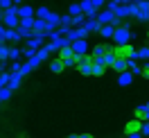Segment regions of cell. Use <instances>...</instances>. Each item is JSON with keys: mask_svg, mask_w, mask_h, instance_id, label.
<instances>
[{"mask_svg": "<svg viewBox=\"0 0 149 138\" xmlns=\"http://www.w3.org/2000/svg\"><path fill=\"white\" fill-rule=\"evenodd\" d=\"M147 118H149V104H138L136 106V120H140V122H147Z\"/></svg>", "mask_w": 149, "mask_h": 138, "instance_id": "ba28073f", "label": "cell"}, {"mask_svg": "<svg viewBox=\"0 0 149 138\" xmlns=\"http://www.w3.org/2000/svg\"><path fill=\"white\" fill-rule=\"evenodd\" d=\"M5 41H11V43H18V41H20L18 32H16V29H7V32H5Z\"/></svg>", "mask_w": 149, "mask_h": 138, "instance_id": "ffe728a7", "label": "cell"}, {"mask_svg": "<svg viewBox=\"0 0 149 138\" xmlns=\"http://www.w3.org/2000/svg\"><path fill=\"white\" fill-rule=\"evenodd\" d=\"M127 66H129V61H127V59H118V57H115V61H113V70H115V73H124V70H127Z\"/></svg>", "mask_w": 149, "mask_h": 138, "instance_id": "5bb4252c", "label": "cell"}, {"mask_svg": "<svg viewBox=\"0 0 149 138\" xmlns=\"http://www.w3.org/2000/svg\"><path fill=\"white\" fill-rule=\"evenodd\" d=\"M0 104H2V100H0Z\"/></svg>", "mask_w": 149, "mask_h": 138, "instance_id": "74e56055", "label": "cell"}, {"mask_svg": "<svg viewBox=\"0 0 149 138\" xmlns=\"http://www.w3.org/2000/svg\"><path fill=\"white\" fill-rule=\"evenodd\" d=\"M68 138H79V136H77V134H70V136H68Z\"/></svg>", "mask_w": 149, "mask_h": 138, "instance_id": "d590c367", "label": "cell"}, {"mask_svg": "<svg viewBox=\"0 0 149 138\" xmlns=\"http://www.w3.org/2000/svg\"><path fill=\"white\" fill-rule=\"evenodd\" d=\"M113 18H115V16H113V14H111L109 9L97 11V16H95V20H97L100 25H111V23H113Z\"/></svg>", "mask_w": 149, "mask_h": 138, "instance_id": "52a82bcc", "label": "cell"}, {"mask_svg": "<svg viewBox=\"0 0 149 138\" xmlns=\"http://www.w3.org/2000/svg\"><path fill=\"white\" fill-rule=\"evenodd\" d=\"M70 48H72V55H74V57H86V55H88V50H91V46H88V41H86V39L72 41V43H70Z\"/></svg>", "mask_w": 149, "mask_h": 138, "instance_id": "277c9868", "label": "cell"}, {"mask_svg": "<svg viewBox=\"0 0 149 138\" xmlns=\"http://www.w3.org/2000/svg\"><path fill=\"white\" fill-rule=\"evenodd\" d=\"M18 23H20V18H18L16 7L5 9V14H2V25H5V27H7V29H16V27H18Z\"/></svg>", "mask_w": 149, "mask_h": 138, "instance_id": "7a4b0ae2", "label": "cell"}, {"mask_svg": "<svg viewBox=\"0 0 149 138\" xmlns=\"http://www.w3.org/2000/svg\"><path fill=\"white\" fill-rule=\"evenodd\" d=\"M111 39L115 41V46H127V43L131 41V29H129V25H120V27H115Z\"/></svg>", "mask_w": 149, "mask_h": 138, "instance_id": "6da1fadb", "label": "cell"}, {"mask_svg": "<svg viewBox=\"0 0 149 138\" xmlns=\"http://www.w3.org/2000/svg\"><path fill=\"white\" fill-rule=\"evenodd\" d=\"M91 5H93V9H97V11H100V9L104 7V0H91Z\"/></svg>", "mask_w": 149, "mask_h": 138, "instance_id": "f1b7e54d", "label": "cell"}, {"mask_svg": "<svg viewBox=\"0 0 149 138\" xmlns=\"http://www.w3.org/2000/svg\"><path fill=\"white\" fill-rule=\"evenodd\" d=\"M104 73H106V68H104V66H95L93 64V75H91V77H102Z\"/></svg>", "mask_w": 149, "mask_h": 138, "instance_id": "603a6c76", "label": "cell"}, {"mask_svg": "<svg viewBox=\"0 0 149 138\" xmlns=\"http://www.w3.org/2000/svg\"><path fill=\"white\" fill-rule=\"evenodd\" d=\"M20 138H25V136H20Z\"/></svg>", "mask_w": 149, "mask_h": 138, "instance_id": "f35d334b", "label": "cell"}, {"mask_svg": "<svg viewBox=\"0 0 149 138\" xmlns=\"http://www.w3.org/2000/svg\"><path fill=\"white\" fill-rule=\"evenodd\" d=\"M16 11H18V18H34L32 5H20V7H16Z\"/></svg>", "mask_w": 149, "mask_h": 138, "instance_id": "9c48e42d", "label": "cell"}, {"mask_svg": "<svg viewBox=\"0 0 149 138\" xmlns=\"http://www.w3.org/2000/svg\"><path fill=\"white\" fill-rule=\"evenodd\" d=\"M140 77H142V79H147V77H149V66H147V64L140 68Z\"/></svg>", "mask_w": 149, "mask_h": 138, "instance_id": "4dcf8cb0", "label": "cell"}, {"mask_svg": "<svg viewBox=\"0 0 149 138\" xmlns=\"http://www.w3.org/2000/svg\"><path fill=\"white\" fill-rule=\"evenodd\" d=\"M113 29H115V27H111V25H100L97 34H100V36H104V39H111V36H113Z\"/></svg>", "mask_w": 149, "mask_h": 138, "instance_id": "ac0fdd59", "label": "cell"}, {"mask_svg": "<svg viewBox=\"0 0 149 138\" xmlns=\"http://www.w3.org/2000/svg\"><path fill=\"white\" fill-rule=\"evenodd\" d=\"M63 70H65V66H63V61H61V59H52V61H50V73L61 75Z\"/></svg>", "mask_w": 149, "mask_h": 138, "instance_id": "7c38bea8", "label": "cell"}, {"mask_svg": "<svg viewBox=\"0 0 149 138\" xmlns=\"http://www.w3.org/2000/svg\"><path fill=\"white\" fill-rule=\"evenodd\" d=\"M20 68H23L20 61H11V73H20Z\"/></svg>", "mask_w": 149, "mask_h": 138, "instance_id": "f546056e", "label": "cell"}, {"mask_svg": "<svg viewBox=\"0 0 149 138\" xmlns=\"http://www.w3.org/2000/svg\"><path fill=\"white\" fill-rule=\"evenodd\" d=\"M81 27H84L86 32L91 34V32H97V29H100V23H97V20H95V18H86V23H84V25H81Z\"/></svg>", "mask_w": 149, "mask_h": 138, "instance_id": "9a60e30c", "label": "cell"}, {"mask_svg": "<svg viewBox=\"0 0 149 138\" xmlns=\"http://www.w3.org/2000/svg\"><path fill=\"white\" fill-rule=\"evenodd\" d=\"M11 95H14V91H9L7 86H5V88H0V100H2V102H5V100H9Z\"/></svg>", "mask_w": 149, "mask_h": 138, "instance_id": "d4e9b609", "label": "cell"}, {"mask_svg": "<svg viewBox=\"0 0 149 138\" xmlns=\"http://www.w3.org/2000/svg\"><path fill=\"white\" fill-rule=\"evenodd\" d=\"M77 70L84 75V77H91V75H93V57L91 55L79 57V59H77Z\"/></svg>", "mask_w": 149, "mask_h": 138, "instance_id": "3957f363", "label": "cell"}, {"mask_svg": "<svg viewBox=\"0 0 149 138\" xmlns=\"http://www.w3.org/2000/svg\"><path fill=\"white\" fill-rule=\"evenodd\" d=\"M32 23H34V18H20L18 27H23V29H32Z\"/></svg>", "mask_w": 149, "mask_h": 138, "instance_id": "cb8c5ba5", "label": "cell"}, {"mask_svg": "<svg viewBox=\"0 0 149 138\" xmlns=\"http://www.w3.org/2000/svg\"><path fill=\"white\" fill-rule=\"evenodd\" d=\"M79 138H93V136H91V134H81Z\"/></svg>", "mask_w": 149, "mask_h": 138, "instance_id": "e575fe53", "label": "cell"}, {"mask_svg": "<svg viewBox=\"0 0 149 138\" xmlns=\"http://www.w3.org/2000/svg\"><path fill=\"white\" fill-rule=\"evenodd\" d=\"M88 36V32H86L84 27H70L68 32L63 34V39L68 41V43H72V41H79V39H86Z\"/></svg>", "mask_w": 149, "mask_h": 138, "instance_id": "5b68a950", "label": "cell"}, {"mask_svg": "<svg viewBox=\"0 0 149 138\" xmlns=\"http://www.w3.org/2000/svg\"><path fill=\"white\" fill-rule=\"evenodd\" d=\"M127 138H142V136H140V131H138V134H129Z\"/></svg>", "mask_w": 149, "mask_h": 138, "instance_id": "1f68e13d", "label": "cell"}, {"mask_svg": "<svg viewBox=\"0 0 149 138\" xmlns=\"http://www.w3.org/2000/svg\"><path fill=\"white\" fill-rule=\"evenodd\" d=\"M147 57H149V48L147 46H142L140 50H136V61H147Z\"/></svg>", "mask_w": 149, "mask_h": 138, "instance_id": "d6986e66", "label": "cell"}, {"mask_svg": "<svg viewBox=\"0 0 149 138\" xmlns=\"http://www.w3.org/2000/svg\"><path fill=\"white\" fill-rule=\"evenodd\" d=\"M106 50H109V48L104 46V43H100V46H95V48H93V55H91V57H102Z\"/></svg>", "mask_w": 149, "mask_h": 138, "instance_id": "7402d4cb", "label": "cell"}, {"mask_svg": "<svg viewBox=\"0 0 149 138\" xmlns=\"http://www.w3.org/2000/svg\"><path fill=\"white\" fill-rule=\"evenodd\" d=\"M79 14H81L79 5H70V7H68V16H79Z\"/></svg>", "mask_w": 149, "mask_h": 138, "instance_id": "4316f807", "label": "cell"}, {"mask_svg": "<svg viewBox=\"0 0 149 138\" xmlns=\"http://www.w3.org/2000/svg\"><path fill=\"white\" fill-rule=\"evenodd\" d=\"M20 82H23V75H20V73H11L9 84H7V88H9V91H16V88L20 86Z\"/></svg>", "mask_w": 149, "mask_h": 138, "instance_id": "30bf717a", "label": "cell"}, {"mask_svg": "<svg viewBox=\"0 0 149 138\" xmlns=\"http://www.w3.org/2000/svg\"><path fill=\"white\" fill-rule=\"evenodd\" d=\"M14 2V7H18V5H23V0H11Z\"/></svg>", "mask_w": 149, "mask_h": 138, "instance_id": "d6a6232c", "label": "cell"}, {"mask_svg": "<svg viewBox=\"0 0 149 138\" xmlns=\"http://www.w3.org/2000/svg\"><path fill=\"white\" fill-rule=\"evenodd\" d=\"M118 2H120V5H129L131 0H118Z\"/></svg>", "mask_w": 149, "mask_h": 138, "instance_id": "836d02e7", "label": "cell"}, {"mask_svg": "<svg viewBox=\"0 0 149 138\" xmlns=\"http://www.w3.org/2000/svg\"><path fill=\"white\" fill-rule=\"evenodd\" d=\"M34 14H36V16H38V18H41V20H45L47 16H50V14H52V11L47 9V7H38V9L34 11Z\"/></svg>", "mask_w": 149, "mask_h": 138, "instance_id": "44dd1931", "label": "cell"}, {"mask_svg": "<svg viewBox=\"0 0 149 138\" xmlns=\"http://www.w3.org/2000/svg\"><path fill=\"white\" fill-rule=\"evenodd\" d=\"M9 7H14V2H11V0H0V9H2V11L9 9Z\"/></svg>", "mask_w": 149, "mask_h": 138, "instance_id": "83f0119b", "label": "cell"}, {"mask_svg": "<svg viewBox=\"0 0 149 138\" xmlns=\"http://www.w3.org/2000/svg\"><path fill=\"white\" fill-rule=\"evenodd\" d=\"M104 2H109V0H104Z\"/></svg>", "mask_w": 149, "mask_h": 138, "instance_id": "8d00e7d4", "label": "cell"}, {"mask_svg": "<svg viewBox=\"0 0 149 138\" xmlns=\"http://www.w3.org/2000/svg\"><path fill=\"white\" fill-rule=\"evenodd\" d=\"M131 82H133V75H131L129 70H124V73H118V84H120V86H129Z\"/></svg>", "mask_w": 149, "mask_h": 138, "instance_id": "4fadbf2b", "label": "cell"}, {"mask_svg": "<svg viewBox=\"0 0 149 138\" xmlns=\"http://www.w3.org/2000/svg\"><path fill=\"white\" fill-rule=\"evenodd\" d=\"M136 20H138V23H147V20H149V2H147V0H140V2H138Z\"/></svg>", "mask_w": 149, "mask_h": 138, "instance_id": "8992f818", "label": "cell"}, {"mask_svg": "<svg viewBox=\"0 0 149 138\" xmlns=\"http://www.w3.org/2000/svg\"><path fill=\"white\" fill-rule=\"evenodd\" d=\"M20 57H23V50H20V48H16V46H11L9 52H7V59H11V61H18Z\"/></svg>", "mask_w": 149, "mask_h": 138, "instance_id": "e0dca14e", "label": "cell"}, {"mask_svg": "<svg viewBox=\"0 0 149 138\" xmlns=\"http://www.w3.org/2000/svg\"><path fill=\"white\" fill-rule=\"evenodd\" d=\"M111 14H113L118 20H122V18H127V16H129V14H127V5H118V7H115Z\"/></svg>", "mask_w": 149, "mask_h": 138, "instance_id": "2e32d148", "label": "cell"}, {"mask_svg": "<svg viewBox=\"0 0 149 138\" xmlns=\"http://www.w3.org/2000/svg\"><path fill=\"white\" fill-rule=\"evenodd\" d=\"M9 77H11V73H0V88H5L9 84Z\"/></svg>", "mask_w": 149, "mask_h": 138, "instance_id": "484cf974", "label": "cell"}, {"mask_svg": "<svg viewBox=\"0 0 149 138\" xmlns=\"http://www.w3.org/2000/svg\"><path fill=\"white\" fill-rule=\"evenodd\" d=\"M140 125H142L140 120H131V122H127V125H124V134H127V136H129V134H138Z\"/></svg>", "mask_w": 149, "mask_h": 138, "instance_id": "8fae6325", "label": "cell"}]
</instances>
